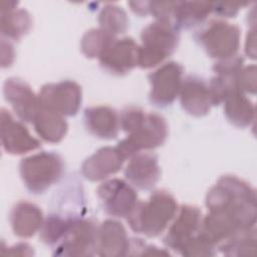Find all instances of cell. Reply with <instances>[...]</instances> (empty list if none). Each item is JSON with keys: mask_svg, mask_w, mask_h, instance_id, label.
Listing matches in <instances>:
<instances>
[{"mask_svg": "<svg viewBox=\"0 0 257 257\" xmlns=\"http://www.w3.org/2000/svg\"><path fill=\"white\" fill-rule=\"evenodd\" d=\"M206 206L208 210L222 208L229 211L239 220L243 229L255 227V190L235 176H223L217 181L206 196Z\"/></svg>", "mask_w": 257, "mask_h": 257, "instance_id": "1", "label": "cell"}, {"mask_svg": "<svg viewBox=\"0 0 257 257\" xmlns=\"http://www.w3.org/2000/svg\"><path fill=\"white\" fill-rule=\"evenodd\" d=\"M177 212L176 199L169 192L156 191L148 201H138L126 220L134 232L155 237L167 228Z\"/></svg>", "mask_w": 257, "mask_h": 257, "instance_id": "2", "label": "cell"}, {"mask_svg": "<svg viewBox=\"0 0 257 257\" xmlns=\"http://www.w3.org/2000/svg\"><path fill=\"white\" fill-rule=\"evenodd\" d=\"M141 39L142 45L138 50V66L151 68L162 63L176 50L179 33L172 22L156 20L143 29Z\"/></svg>", "mask_w": 257, "mask_h": 257, "instance_id": "3", "label": "cell"}, {"mask_svg": "<svg viewBox=\"0 0 257 257\" xmlns=\"http://www.w3.org/2000/svg\"><path fill=\"white\" fill-rule=\"evenodd\" d=\"M126 133L128 136L116 146L124 160L162 146L168 136V124L162 115L145 111Z\"/></svg>", "mask_w": 257, "mask_h": 257, "instance_id": "4", "label": "cell"}, {"mask_svg": "<svg viewBox=\"0 0 257 257\" xmlns=\"http://www.w3.org/2000/svg\"><path fill=\"white\" fill-rule=\"evenodd\" d=\"M19 172L29 192L42 194L61 178L63 162L55 153L40 152L21 160Z\"/></svg>", "mask_w": 257, "mask_h": 257, "instance_id": "5", "label": "cell"}, {"mask_svg": "<svg viewBox=\"0 0 257 257\" xmlns=\"http://www.w3.org/2000/svg\"><path fill=\"white\" fill-rule=\"evenodd\" d=\"M197 40L210 57L223 60L236 55L240 29L224 20L213 19L198 32Z\"/></svg>", "mask_w": 257, "mask_h": 257, "instance_id": "6", "label": "cell"}, {"mask_svg": "<svg viewBox=\"0 0 257 257\" xmlns=\"http://www.w3.org/2000/svg\"><path fill=\"white\" fill-rule=\"evenodd\" d=\"M98 227L90 219L72 217L69 226L56 245L54 255L92 256L96 254Z\"/></svg>", "mask_w": 257, "mask_h": 257, "instance_id": "7", "label": "cell"}, {"mask_svg": "<svg viewBox=\"0 0 257 257\" xmlns=\"http://www.w3.org/2000/svg\"><path fill=\"white\" fill-rule=\"evenodd\" d=\"M38 98L41 106L63 116H71L76 114L80 107L81 87L73 80L47 83L41 87Z\"/></svg>", "mask_w": 257, "mask_h": 257, "instance_id": "8", "label": "cell"}, {"mask_svg": "<svg viewBox=\"0 0 257 257\" xmlns=\"http://www.w3.org/2000/svg\"><path fill=\"white\" fill-rule=\"evenodd\" d=\"M103 211L112 217L126 218L138 203L134 187L120 179L103 182L96 190Z\"/></svg>", "mask_w": 257, "mask_h": 257, "instance_id": "9", "label": "cell"}, {"mask_svg": "<svg viewBox=\"0 0 257 257\" xmlns=\"http://www.w3.org/2000/svg\"><path fill=\"white\" fill-rule=\"evenodd\" d=\"M183 66L175 61L164 63L149 75L150 100L157 106H167L179 95L183 82Z\"/></svg>", "mask_w": 257, "mask_h": 257, "instance_id": "10", "label": "cell"}, {"mask_svg": "<svg viewBox=\"0 0 257 257\" xmlns=\"http://www.w3.org/2000/svg\"><path fill=\"white\" fill-rule=\"evenodd\" d=\"M139 45L131 37L115 38L99 56L98 60L106 71L122 75L138 66Z\"/></svg>", "mask_w": 257, "mask_h": 257, "instance_id": "11", "label": "cell"}, {"mask_svg": "<svg viewBox=\"0 0 257 257\" xmlns=\"http://www.w3.org/2000/svg\"><path fill=\"white\" fill-rule=\"evenodd\" d=\"M1 145L5 152L12 155L26 154L41 146L27 127L5 108L1 109Z\"/></svg>", "mask_w": 257, "mask_h": 257, "instance_id": "12", "label": "cell"}, {"mask_svg": "<svg viewBox=\"0 0 257 257\" xmlns=\"http://www.w3.org/2000/svg\"><path fill=\"white\" fill-rule=\"evenodd\" d=\"M175 221L164 238V243L175 251L194 237L200 230L202 212L199 208L190 205H182L175 216Z\"/></svg>", "mask_w": 257, "mask_h": 257, "instance_id": "13", "label": "cell"}, {"mask_svg": "<svg viewBox=\"0 0 257 257\" xmlns=\"http://www.w3.org/2000/svg\"><path fill=\"white\" fill-rule=\"evenodd\" d=\"M3 93L18 117L26 122H32L40 108L38 95L29 84L20 78H8L4 82Z\"/></svg>", "mask_w": 257, "mask_h": 257, "instance_id": "14", "label": "cell"}, {"mask_svg": "<svg viewBox=\"0 0 257 257\" xmlns=\"http://www.w3.org/2000/svg\"><path fill=\"white\" fill-rule=\"evenodd\" d=\"M179 96L183 109L194 116L207 114L214 105L209 84L195 75L183 79Z\"/></svg>", "mask_w": 257, "mask_h": 257, "instance_id": "15", "label": "cell"}, {"mask_svg": "<svg viewBox=\"0 0 257 257\" xmlns=\"http://www.w3.org/2000/svg\"><path fill=\"white\" fill-rule=\"evenodd\" d=\"M124 176L134 188L145 191L153 189L161 176L158 157L153 153H138L131 158Z\"/></svg>", "mask_w": 257, "mask_h": 257, "instance_id": "16", "label": "cell"}, {"mask_svg": "<svg viewBox=\"0 0 257 257\" xmlns=\"http://www.w3.org/2000/svg\"><path fill=\"white\" fill-rule=\"evenodd\" d=\"M124 161L116 147H104L97 150L82 163L81 174L89 181H101L117 173Z\"/></svg>", "mask_w": 257, "mask_h": 257, "instance_id": "17", "label": "cell"}, {"mask_svg": "<svg viewBox=\"0 0 257 257\" xmlns=\"http://www.w3.org/2000/svg\"><path fill=\"white\" fill-rule=\"evenodd\" d=\"M130 241L121 223L111 219L105 220L97 230L96 254L107 257L127 255Z\"/></svg>", "mask_w": 257, "mask_h": 257, "instance_id": "18", "label": "cell"}, {"mask_svg": "<svg viewBox=\"0 0 257 257\" xmlns=\"http://www.w3.org/2000/svg\"><path fill=\"white\" fill-rule=\"evenodd\" d=\"M84 125L86 130L99 139L110 140L118 135L120 128L119 114L106 105L87 107L84 110Z\"/></svg>", "mask_w": 257, "mask_h": 257, "instance_id": "19", "label": "cell"}, {"mask_svg": "<svg viewBox=\"0 0 257 257\" xmlns=\"http://www.w3.org/2000/svg\"><path fill=\"white\" fill-rule=\"evenodd\" d=\"M42 211L38 206L27 201L15 204L10 212V224L15 235L30 238L43 225Z\"/></svg>", "mask_w": 257, "mask_h": 257, "instance_id": "20", "label": "cell"}, {"mask_svg": "<svg viewBox=\"0 0 257 257\" xmlns=\"http://www.w3.org/2000/svg\"><path fill=\"white\" fill-rule=\"evenodd\" d=\"M36 134L47 143H59L65 137L68 124L63 115L40 105L33 121Z\"/></svg>", "mask_w": 257, "mask_h": 257, "instance_id": "21", "label": "cell"}, {"mask_svg": "<svg viewBox=\"0 0 257 257\" xmlns=\"http://www.w3.org/2000/svg\"><path fill=\"white\" fill-rule=\"evenodd\" d=\"M16 6L17 2H8V8H1V34L6 39L19 40L31 28L29 13Z\"/></svg>", "mask_w": 257, "mask_h": 257, "instance_id": "22", "label": "cell"}, {"mask_svg": "<svg viewBox=\"0 0 257 257\" xmlns=\"http://www.w3.org/2000/svg\"><path fill=\"white\" fill-rule=\"evenodd\" d=\"M224 111L227 119L238 127H247L254 122L255 106L245 93L235 90L224 100Z\"/></svg>", "mask_w": 257, "mask_h": 257, "instance_id": "23", "label": "cell"}, {"mask_svg": "<svg viewBox=\"0 0 257 257\" xmlns=\"http://www.w3.org/2000/svg\"><path fill=\"white\" fill-rule=\"evenodd\" d=\"M213 10V3L199 1H178L174 11L173 24L180 28L189 29L201 24Z\"/></svg>", "mask_w": 257, "mask_h": 257, "instance_id": "24", "label": "cell"}, {"mask_svg": "<svg viewBox=\"0 0 257 257\" xmlns=\"http://www.w3.org/2000/svg\"><path fill=\"white\" fill-rule=\"evenodd\" d=\"M227 256H248L255 254L256 230L255 227L236 232L219 247Z\"/></svg>", "mask_w": 257, "mask_h": 257, "instance_id": "25", "label": "cell"}, {"mask_svg": "<svg viewBox=\"0 0 257 257\" xmlns=\"http://www.w3.org/2000/svg\"><path fill=\"white\" fill-rule=\"evenodd\" d=\"M114 39V35L104 31L103 29L93 28L85 32L82 36L80 48L86 57L99 58V56Z\"/></svg>", "mask_w": 257, "mask_h": 257, "instance_id": "26", "label": "cell"}, {"mask_svg": "<svg viewBox=\"0 0 257 257\" xmlns=\"http://www.w3.org/2000/svg\"><path fill=\"white\" fill-rule=\"evenodd\" d=\"M98 23L101 29L115 35L125 32L128 26V19L123 9L113 4H107L98 15Z\"/></svg>", "mask_w": 257, "mask_h": 257, "instance_id": "27", "label": "cell"}, {"mask_svg": "<svg viewBox=\"0 0 257 257\" xmlns=\"http://www.w3.org/2000/svg\"><path fill=\"white\" fill-rule=\"evenodd\" d=\"M72 217L63 218L62 216L51 214L43 222L40 229V238L47 245H57L63 238Z\"/></svg>", "mask_w": 257, "mask_h": 257, "instance_id": "28", "label": "cell"}, {"mask_svg": "<svg viewBox=\"0 0 257 257\" xmlns=\"http://www.w3.org/2000/svg\"><path fill=\"white\" fill-rule=\"evenodd\" d=\"M215 247L198 232L182 246L179 252L184 256H213L216 254Z\"/></svg>", "mask_w": 257, "mask_h": 257, "instance_id": "29", "label": "cell"}, {"mask_svg": "<svg viewBox=\"0 0 257 257\" xmlns=\"http://www.w3.org/2000/svg\"><path fill=\"white\" fill-rule=\"evenodd\" d=\"M256 66L242 67L236 74V87L239 91L254 94L256 92Z\"/></svg>", "mask_w": 257, "mask_h": 257, "instance_id": "30", "label": "cell"}, {"mask_svg": "<svg viewBox=\"0 0 257 257\" xmlns=\"http://www.w3.org/2000/svg\"><path fill=\"white\" fill-rule=\"evenodd\" d=\"M244 59L240 55H234L232 57L219 60L213 66V70L216 74H230L235 75L243 67Z\"/></svg>", "mask_w": 257, "mask_h": 257, "instance_id": "31", "label": "cell"}, {"mask_svg": "<svg viewBox=\"0 0 257 257\" xmlns=\"http://www.w3.org/2000/svg\"><path fill=\"white\" fill-rule=\"evenodd\" d=\"M246 3H213V12L224 17L235 16L239 9Z\"/></svg>", "mask_w": 257, "mask_h": 257, "instance_id": "32", "label": "cell"}, {"mask_svg": "<svg viewBox=\"0 0 257 257\" xmlns=\"http://www.w3.org/2000/svg\"><path fill=\"white\" fill-rule=\"evenodd\" d=\"M245 51L248 56H250L251 58H255L256 52H255V30L254 29L250 31V33H248L247 35Z\"/></svg>", "mask_w": 257, "mask_h": 257, "instance_id": "33", "label": "cell"}, {"mask_svg": "<svg viewBox=\"0 0 257 257\" xmlns=\"http://www.w3.org/2000/svg\"><path fill=\"white\" fill-rule=\"evenodd\" d=\"M10 250L7 251V254H19L18 251H20L21 255H31L33 254L32 252V247H30L28 244L26 243H19L15 246H13L12 248H9Z\"/></svg>", "mask_w": 257, "mask_h": 257, "instance_id": "34", "label": "cell"}]
</instances>
